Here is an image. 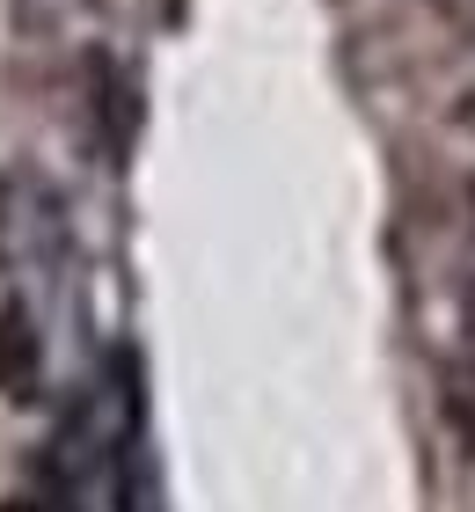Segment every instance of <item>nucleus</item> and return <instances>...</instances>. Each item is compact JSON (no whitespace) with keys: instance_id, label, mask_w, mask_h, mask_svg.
I'll return each mask as SVG.
<instances>
[{"instance_id":"obj_5","label":"nucleus","mask_w":475,"mask_h":512,"mask_svg":"<svg viewBox=\"0 0 475 512\" xmlns=\"http://www.w3.org/2000/svg\"><path fill=\"white\" fill-rule=\"evenodd\" d=\"M22 8H30V15H37V22H52V15H59V8H74V0H22Z\"/></svg>"},{"instance_id":"obj_4","label":"nucleus","mask_w":475,"mask_h":512,"mask_svg":"<svg viewBox=\"0 0 475 512\" xmlns=\"http://www.w3.org/2000/svg\"><path fill=\"white\" fill-rule=\"evenodd\" d=\"M446 410H454L461 439L475 447V359H468V366H454V374H446Z\"/></svg>"},{"instance_id":"obj_1","label":"nucleus","mask_w":475,"mask_h":512,"mask_svg":"<svg viewBox=\"0 0 475 512\" xmlns=\"http://www.w3.org/2000/svg\"><path fill=\"white\" fill-rule=\"evenodd\" d=\"M59 249V198L37 176L0 183V256L8 264H44Z\"/></svg>"},{"instance_id":"obj_3","label":"nucleus","mask_w":475,"mask_h":512,"mask_svg":"<svg viewBox=\"0 0 475 512\" xmlns=\"http://www.w3.org/2000/svg\"><path fill=\"white\" fill-rule=\"evenodd\" d=\"M88 81H95V118H103V147L125 154L132 147V88L117 74L110 52H88Z\"/></svg>"},{"instance_id":"obj_2","label":"nucleus","mask_w":475,"mask_h":512,"mask_svg":"<svg viewBox=\"0 0 475 512\" xmlns=\"http://www.w3.org/2000/svg\"><path fill=\"white\" fill-rule=\"evenodd\" d=\"M44 388V344H37V322L22 300H8L0 308V395L8 403H30V395Z\"/></svg>"}]
</instances>
